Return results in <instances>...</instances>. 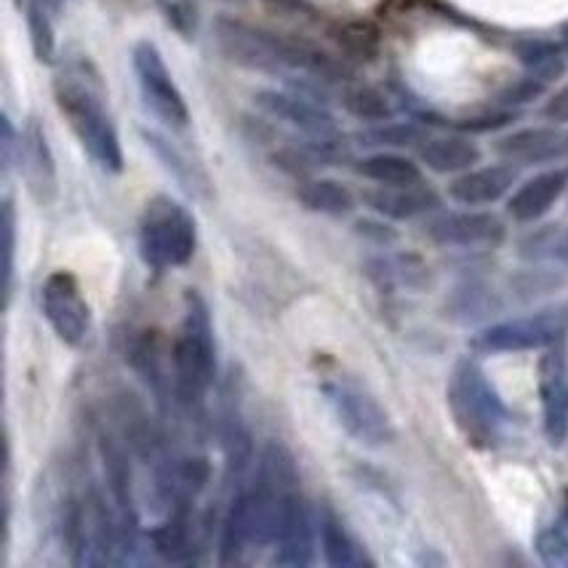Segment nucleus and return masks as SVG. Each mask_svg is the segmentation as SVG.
Returning <instances> with one entry per match:
<instances>
[{
  "label": "nucleus",
  "mask_w": 568,
  "mask_h": 568,
  "mask_svg": "<svg viewBox=\"0 0 568 568\" xmlns=\"http://www.w3.org/2000/svg\"><path fill=\"white\" fill-rule=\"evenodd\" d=\"M214 41L220 51L237 68L254 72H267V75H281V72H307V75L323 78V81H339L342 64L326 51L305 38H286L264 28L243 22L235 17L214 19Z\"/></svg>",
  "instance_id": "nucleus-1"
},
{
  "label": "nucleus",
  "mask_w": 568,
  "mask_h": 568,
  "mask_svg": "<svg viewBox=\"0 0 568 568\" xmlns=\"http://www.w3.org/2000/svg\"><path fill=\"white\" fill-rule=\"evenodd\" d=\"M321 547L326 555V564L334 568H361L372 564L363 547L349 537L342 520L332 513H323L321 518Z\"/></svg>",
  "instance_id": "nucleus-21"
},
{
  "label": "nucleus",
  "mask_w": 568,
  "mask_h": 568,
  "mask_svg": "<svg viewBox=\"0 0 568 568\" xmlns=\"http://www.w3.org/2000/svg\"><path fill=\"white\" fill-rule=\"evenodd\" d=\"M374 139V144H389V148H408V144H422L425 142V131L414 123H387L376 125V129L368 134Z\"/></svg>",
  "instance_id": "nucleus-28"
},
{
  "label": "nucleus",
  "mask_w": 568,
  "mask_h": 568,
  "mask_svg": "<svg viewBox=\"0 0 568 568\" xmlns=\"http://www.w3.org/2000/svg\"><path fill=\"white\" fill-rule=\"evenodd\" d=\"M433 243L448 248H494L505 241V222L491 211H448L425 224Z\"/></svg>",
  "instance_id": "nucleus-10"
},
{
  "label": "nucleus",
  "mask_w": 568,
  "mask_h": 568,
  "mask_svg": "<svg viewBox=\"0 0 568 568\" xmlns=\"http://www.w3.org/2000/svg\"><path fill=\"white\" fill-rule=\"evenodd\" d=\"M45 3V9L51 11V14H59V11L64 9V0H43Z\"/></svg>",
  "instance_id": "nucleus-31"
},
{
  "label": "nucleus",
  "mask_w": 568,
  "mask_h": 568,
  "mask_svg": "<svg viewBox=\"0 0 568 568\" xmlns=\"http://www.w3.org/2000/svg\"><path fill=\"white\" fill-rule=\"evenodd\" d=\"M17 166L24 184H28V193L36 197L41 206L54 203V197L59 193L57 163L38 118H30V121L24 123L22 134L17 136Z\"/></svg>",
  "instance_id": "nucleus-12"
},
{
  "label": "nucleus",
  "mask_w": 568,
  "mask_h": 568,
  "mask_svg": "<svg viewBox=\"0 0 568 568\" xmlns=\"http://www.w3.org/2000/svg\"><path fill=\"white\" fill-rule=\"evenodd\" d=\"M195 243V220L182 203L169 195H155L153 201H148L142 220H139V251L150 267L158 273L184 267L193 260Z\"/></svg>",
  "instance_id": "nucleus-4"
},
{
  "label": "nucleus",
  "mask_w": 568,
  "mask_h": 568,
  "mask_svg": "<svg viewBox=\"0 0 568 568\" xmlns=\"http://www.w3.org/2000/svg\"><path fill=\"white\" fill-rule=\"evenodd\" d=\"M41 307L54 334L68 347H83L91 336V307L70 273H51L41 288Z\"/></svg>",
  "instance_id": "nucleus-9"
},
{
  "label": "nucleus",
  "mask_w": 568,
  "mask_h": 568,
  "mask_svg": "<svg viewBox=\"0 0 568 568\" xmlns=\"http://www.w3.org/2000/svg\"><path fill=\"white\" fill-rule=\"evenodd\" d=\"M296 197L307 211L323 216H347L355 209V195L336 180H307L300 184Z\"/></svg>",
  "instance_id": "nucleus-22"
},
{
  "label": "nucleus",
  "mask_w": 568,
  "mask_h": 568,
  "mask_svg": "<svg viewBox=\"0 0 568 568\" xmlns=\"http://www.w3.org/2000/svg\"><path fill=\"white\" fill-rule=\"evenodd\" d=\"M275 547V560L283 566H307L313 560V520L300 488L288 491L281 501Z\"/></svg>",
  "instance_id": "nucleus-16"
},
{
  "label": "nucleus",
  "mask_w": 568,
  "mask_h": 568,
  "mask_svg": "<svg viewBox=\"0 0 568 568\" xmlns=\"http://www.w3.org/2000/svg\"><path fill=\"white\" fill-rule=\"evenodd\" d=\"M419 161L435 174H462L480 163V148L459 134L427 136L419 144Z\"/></svg>",
  "instance_id": "nucleus-19"
},
{
  "label": "nucleus",
  "mask_w": 568,
  "mask_h": 568,
  "mask_svg": "<svg viewBox=\"0 0 568 568\" xmlns=\"http://www.w3.org/2000/svg\"><path fill=\"white\" fill-rule=\"evenodd\" d=\"M564 520H566V526H568V488H566V497H564Z\"/></svg>",
  "instance_id": "nucleus-32"
},
{
  "label": "nucleus",
  "mask_w": 568,
  "mask_h": 568,
  "mask_svg": "<svg viewBox=\"0 0 568 568\" xmlns=\"http://www.w3.org/2000/svg\"><path fill=\"white\" fill-rule=\"evenodd\" d=\"M539 560L552 568H568V534L560 528H541L534 539Z\"/></svg>",
  "instance_id": "nucleus-27"
},
{
  "label": "nucleus",
  "mask_w": 568,
  "mask_h": 568,
  "mask_svg": "<svg viewBox=\"0 0 568 568\" xmlns=\"http://www.w3.org/2000/svg\"><path fill=\"white\" fill-rule=\"evenodd\" d=\"M497 153L515 166H547L568 158V131L552 125L520 129L497 142Z\"/></svg>",
  "instance_id": "nucleus-14"
},
{
  "label": "nucleus",
  "mask_w": 568,
  "mask_h": 568,
  "mask_svg": "<svg viewBox=\"0 0 568 568\" xmlns=\"http://www.w3.org/2000/svg\"><path fill=\"white\" fill-rule=\"evenodd\" d=\"M134 72L139 81V91H142L144 104L153 110L158 121H163L171 129H187L190 123V110L184 102L180 85L174 83L171 72L166 68V59H163L158 45L150 41H142L134 45Z\"/></svg>",
  "instance_id": "nucleus-8"
},
{
  "label": "nucleus",
  "mask_w": 568,
  "mask_h": 568,
  "mask_svg": "<svg viewBox=\"0 0 568 568\" xmlns=\"http://www.w3.org/2000/svg\"><path fill=\"white\" fill-rule=\"evenodd\" d=\"M45 11L49 9H45L43 0H28V6H24V19H28L32 51H36L38 62L49 64L51 59H54L57 41H54V28H51Z\"/></svg>",
  "instance_id": "nucleus-25"
},
{
  "label": "nucleus",
  "mask_w": 568,
  "mask_h": 568,
  "mask_svg": "<svg viewBox=\"0 0 568 568\" xmlns=\"http://www.w3.org/2000/svg\"><path fill=\"white\" fill-rule=\"evenodd\" d=\"M3 237H6L3 273H6V296H9L11 281H14V206H11V203H6L3 206Z\"/></svg>",
  "instance_id": "nucleus-29"
},
{
  "label": "nucleus",
  "mask_w": 568,
  "mask_h": 568,
  "mask_svg": "<svg viewBox=\"0 0 568 568\" xmlns=\"http://www.w3.org/2000/svg\"><path fill=\"white\" fill-rule=\"evenodd\" d=\"M153 541H155V550L166 560H184L190 552H193L184 520H169V524L155 528Z\"/></svg>",
  "instance_id": "nucleus-26"
},
{
  "label": "nucleus",
  "mask_w": 568,
  "mask_h": 568,
  "mask_svg": "<svg viewBox=\"0 0 568 568\" xmlns=\"http://www.w3.org/2000/svg\"><path fill=\"white\" fill-rule=\"evenodd\" d=\"M363 203L379 216L395 222L419 220V216L440 211V195L433 187H427L425 182L408 184V187H382V184H376V187L363 193Z\"/></svg>",
  "instance_id": "nucleus-18"
},
{
  "label": "nucleus",
  "mask_w": 568,
  "mask_h": 568,
  "mask_svg": "<svg viewBox=\"0 0 568 568\" xmlns=\"http://www.w3.org/2000/svg\"><path fill=\"white\" fill-rule=\"evenodd\" d=\"M256 108L267 112L275 121L294 125L296 131L307 134L310 139H328L339 136L334 115L321 104L310 102L305 97L288 94V91H256Z\"/></svg>",
  "instance_id": "nucleus-13"
},
{
  "label": "nucleus",
  "mask_w": 568,
  "mask_h": 568,
  "mask_svg": "<svg viewBox=\"0 0 568 568\" xmlns=\"http://www.w3.org/2000/svg\"><path fill=\"white\" fill-rule=\"evenodd\" d=\"M539 398L547 440L564 446L568 440V349L564 342L547 347L539 358Z\"/></svg>",
  "instance_id": "nucleus-11"
},
{
  "label": "nucleus",
  "mask_w": 568,
  "mask_h": 568,
  "mask_svg": "<svg viewBox=\"0 0 568 568\" xmlns=\"http://www.w3.org/2000/svg\"><path fill=\"white\" fill-rule=\"evenodd\" d=\"M174 363V387L182 403H201L216 374L214 355V323L209 305L201 294L187 292L184 296V318L171 347Z\"/></svg>",
  "instance_id": "nucleus-3"
},
{
  "label": "nucleus",
  "mask_w": 568,
  "mask_h": 568,
  "mask_svg": "<svg viewBox=\"0 0 568 568\" xmlns=\"http://www.w3.org/2000/svg\"><path fill=\"white\" fill-rule=\"evenodd\" d=\"M515 182H518V169L510 161L494 163V166H475L454 176L448 184V197L467 209L494 206L513 193Z\"/></svg>",
  "instance_id": "nucleus-15"
},
{
  "label": "nucleus",
  "mask_w": 568,
  "mask_h": 568,
  "mask_svg": "<svg viewBox=\"0 0 568 568\" xmlns=\"http://www.w3.org/2000/svg\"><path fill=\"white\" fill-rule=\"evenodd\" d=\"M323 395L332 403L336 419L363 446H387L395 440V427L382 403L368 389L349 379H332L323 385Z\"/></svg>",
  "instance_id": "nucleus-6"
},
{
  "label": "nucleus",
  "mask_w": 568,
  "mask_h": 568,
  "mask_svg": "<svg viewBox=\"0 0 568 568\" xmlns=\"http://www.w3.org/2000/svg\"><path fill=\"white\" fill-rule=\"evenodd\" d=\"M448 406L459 430L478 446H488L507 422V408L499 393L486 379L484 368L473 361H459L448 382Z\"/></svg>",
  "instance_id": "nucleus-5"
},
{
  "label": "nucleus",
  "mask_w": 568,
  "mask_h": 568,
  "mask_svg": "<svg viewBox=\"0 0 568 568\" xmlns=\"http://www.w3.org/2000/svg\"><path fill=\"white\" fill-rule=\"evenodd\" d=\"M541 118L550 123H558V125L568 123V83L560 91H555L550 99H547V104L541 108Z\"/></svg>",
  "instance_id": "nucleus-30"
},
{
  "label": "nucleus",
  "mask_w": 568,
  "mask_h": 568,
  "mask_svg": "<svg viewBox=\"0 0 568 568\" xmlns=\"http://www.w3.org/2000/svg\"><path fill=\"white\" fill-rule=\"evenodd\" d=\"M54 97L62 115L68 118L70 129L81 139L94 161L110 174L123 171V148L115 123L104 110L102 91H97L83 75H62L54 83Z\"/></svg>",
  "instance_id": "nucleus-2"
},
{
  "label": "nucleus",
  "mask_w": 568,
  "mask_h": 568,
  "mask_svg": "<svg viewBox=\"0 0 568 568\" xmlns=\"http://www.w3.org/2000/svg\"><path fill=\"white\" fill-rule=\"evenodd\" d=\"M355 171L363 180L382 184V187H408L422 182L419 163L398 153H374L355 163Z\"/></svg>",
  "instance_id": "nucleus-20"
},
{
  "label": "nucleus",
  "mask_w": 568,
  "mask_h": 568,
  "mask_svg": "<svg viewBox=\"0 0 568 568\" xmlns=\"http://www.w3.org/2000/svg\"><path fill=\"white\" fill-rule=\"evenodd\" d=\"M339 102L345 112L366 123H387L393 118V104L379 89L366 83H349L342 89Z\"/></svg>",
  "instance_id": "nucleus-23"
},
{
  "label": "nucleus",
  "mask_w": 568,
  "mask_h": 568,
  "mask_svg": "<svg viewBox=\"0 0 568 568\" xmlns=\"http://www.w3.org/2000/svg\"><path fill=\"white\" fill-rule=\"evenodd\" d=\"M568 190V169H545L539 174H534L531 180L510 193V201H507V214L513 216L515 222L528 224L537 222L541 216H547L552 211L555 203L564 197Z\"/></svg>",
  "instance_id": "nucleus-17"
},
{
  "label": "nucleus",
  "mask_w": 568,
  "mask_h": 568,
  "mask_svg": "<svg viewBox=\"0 0 568 568\" xmlns=\"http://www.w3.org/2000/svg\"><path fill=\"white\" fill-rule=\"evenodd\" d=\"M566 334L568 307H558L488 326L475 336L473 347L480 353H526V349H547L558 345L566 339Z\"/></svg>",
  "instance_id": "nucleus-7"
},
{
  "label": "nucleus",
  "mask_w": 568,
  "mask_h": 568,
  "mask_svg": "<svg viewBox=\"0 0 568 568\" xmlns=\"http://www.w3.org/2000/svg\"><path fill=\"white\" fill-rule=\"evenodd\" d=\"M99 452H102V462H104V473H108L112 497L118 499L121 510L125 515H134V501H131V470L129 462H125L123 448L118 446L115 438L110 435H102L99 438Z\"/></svg>",
  "instance_id": "nucleus-24"
}]
</instances>
